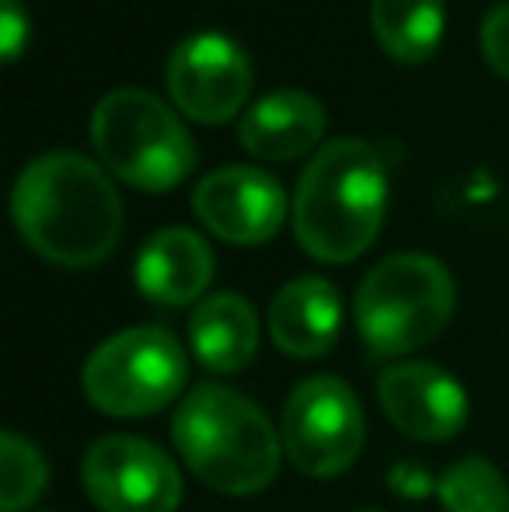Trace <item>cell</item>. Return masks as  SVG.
<instances>
[{
  "label": "cell",
  "mask_w": 509,
  "mask_h": 512,
  "mask_svg": "<svg viewBox=\"0 0 509 512\" xmlns=\"http://www.w3.org/2000/svg\"><path fill=\"white\" fill-rule=\"evenodd\" d=\"M11 213L28 248L67 269L105 262L123 237L112 178L74 150L35 157L14 182Z\"/></svg>",
  "instance_id": "6da1fadb"
},
{
  "label": "cell",
  "mask_w": 509,
  "mask_h": 512,
  "mask_svg": "<svg viewBox=\"0 0 509 512\" xmlns=\"http://www.w3.org/2000/svg\"><path fill=\"white\" fill-rule=\"evenodd\" d=\"M387 171L367 140L342 136L318 150L300 171L293 196V234L318 262H353L381 234Z\"/></svg>",
  "instance_id": "7a4b0ae2"
},
{
  "label": "cell",
  "mask_w": 509,
  "mask_h": 512,
  "mask_svg": "<svg viewBox=\"0 0 509 512\" xmlns=\"http://www.w3.org/2000/svg\"><path fill=\"white\" fill-rule=\"evenodd\" d=\"M175 446L206 488L262 492L279 474V436L255 401L220 384H199L175 411Z\"/></svg>",
  "instance_id": "3957f363"
},
{
  "label": "cell",
  "mask_w": 509,
  "mask_h": 512,
  "mask_svg": "<svg viewBox=\"0 0 509 512\" xmlns=\"http://www.w3.org/2000/svg\"><path fill=\"white\" fill-rule=\"evenodd\" d=\"M454 314V279L433 255L401 251L370 269L356 293V328L374 356L394 359L422 349Z\"/></svg>",
  "instance_id": "277c9868"
},
{
  "label": "cell",
  "mask_w": 509,
  "mask_h": 512,
  "mask_svg": "<svg viewBox=\"0 0 509 512\" xmlns=\"http://www.w3.org/2000/svg\"><path fill=\"white\" fill-rule=\"evenodd\" d=\"M91 140L105 168L140 192H171L199 161L185 122L140 88L112 91L95 105Z\"/></svg>",
  "instance_id": "5b68a950"
},
{
  "label": "cell",
  "mask_w": 509,
  "mask_h": 512,
  "mask_svg": "<svg viewBox=\"0 0 509 512\" xmlns=\"http://www.w3.org/2000/svg\"><path fill=\"white\" fill-rule=\"evenodd\" d=\"M185 380V349L168 328L157 324H140L105 338L81 373L91 405L116 418L154 415L182 394Z\"/></svg>",
  "instance_id": "8992f818"
},
{
  "label": "cell",
  "mask_w": 509,
  "mask_h": 512,
  "mask_svg": "<svg viewBox=\"0 0 509 512\" xmlns=\"http://www.w3.org/2000/svg\"><path fill=\"white\" fill-rule=\"evenodd\" d=\"M286 457L311 478H335L349 471L363 450V408L353 387L339 377H307L293 387L283 408Z\"/></svg>",
  "instance_id": "52a82bcc"
},
{
  "label": "cell",
  "mask_w": 509,
  "mask_h": 512,
  "mask_svg": "<svg viewBox=\"0 0 509 512\" xmlns=\"http://www.w3.org/2000/svg\"><path fill=\"white\" fill-rule=\"evenodd\" d=\"M84 492L102 512H175L182 474L164 450L140 436H105L84 453Z\"/></svg>",
  "instance_id": "ba28073f"
},
{
  "label": "cell",
  "mask_w": 509,
  "mask_h": 512,
  "mask_svg": "<svg viewBox=\"0 0 509 512\" xmlns=\"http://www.w3.org/2000/svg\"><path fill=\"white\" fill-rule=\"evenodd\" d=\"M178 112L206 126L227 122L252 95V63L234 39L217 32L189 35L175 46L164 70Z\"/></svg>",
  "instance_id": "9c48e42d"
},
{
  "label": "cell",
  "mask_w": 509,
  "mask_h": 512,
  "mask_svg": "<svg viewBox=\"0 0 509 512\" xmlns=\"http://www.w3.org/2000/svg\"><path fill=\"white\" fill-rule=\"evenodd\" d=\"M192 209L220 241L245 248L279 234L286 220V196L272 175L248 164H231L196 185Z\"/></svg>",
  "instance_id": "30bf717a"
},
{
  "label": "cell",
  "mask_w": 509,
  "mask_h": 512,
  "mask_svg": "<svg viewBox=\"0 0 509 512\" xmlns=\"http://www.w3.org/2000/svg\"><path fill=\"white\" fill-rule=\"evenodd\" d=\"M381 408L405 436L443 443L468 422V398L447 370L433 363H401L377 380Z\"/></svg>",
  "instance_id": "8fae6325"
},
{
  "label": "cell",
  "mask_w": 509,
  "mask_h": 512,
  "mask_svg": "<svg viewBox=\"0 0 509 512\" xmlns=\"http://www.w3.org/2000/svg\"><path fill=\"white\" fill-rule=\"evenodd\" d=\"M136 290L157 307H185L213 279V251L196 230L164 227L136 255Z\"/></svg>",
  "instance_id": "7c38bea8"
},
{
  "label": "cell",
  "mask_w": 509,
  "mask_h": 512,
  "mask_svg": "<svg viewBox=\"0 0 509 512\" xmlns=\"http://www.w3.org/2000/svg\"><path fill=\"white\" fill-rule=\"evenodd\" d=\"M342 328V300L328 279L300 276L272 297L269 335L276 349L297 359H318L335 345Z\"/></svg>",
  "instance_id": "4fadbf2b"
},
{
  "label": "cell",
  "mask_w": 509,
  "mask_h": 512,
  "mask_svg": "<svg viewBox=\"0 0 509 512\" xmlns=\"http://www.w3.org/2000/svg\"><path fill=\"white\" fill-rule=\"evenodd\" d=\"M325 133V108L307 91H276L248 108L238 126L241 147L262 161H293Z\"/></svg>",
  "instance_id": "5bb4252c"
},
{
  "label": "cell",
  "mask_w": 509,
  "mask_h": 512,
  "mask_svg": "<svg viewBox=\"0 0 509 512\" xmlns=\"http://www.w3.org/2000/svg\"><path fill=\"white\" fill-rule=\"evenodd\" d=\"M196 359L213 373H241L258 349L255 307L238 293H213L189 317Z\"/></svg>",
  "instance_id": "9a60e30c"
},
{
  "label": "cell",
  "mask_w": 509,
  "mask_h": 512,
  "mask_svg": "<svg viewBox=\"0 0 509 512\" xmlns=\"http://www.w3.org/2000/svg\"><path fill=\"white\" fill-rule=\"evenodd\" d=\"M377 42L391 60L422 63L436 53L447 28L443 0H374L370 7Z\"/></svg>",
  "instance_id": "2e32d148"
},
{
  "label": "cell",
  "mask_w": 509,
  "mask_h": 512,
  "mask_svg": "<svg viewBox=\"0 0 509 512\" xmlns=\"http://www.w3.org/2000/svg\"><path fill=\"white\" fill-rule=\"evenodd\" d=\"M443 512H509V485L485 457H464L440 481Z\"/></svg>",
  "instance_id": "e0dca14e"
},
{
  "label": "cell",
  "mask_w": 509,
  "mask_h": 512,
  "mask_svg": "<svg viewBox=\"0 0 509 512\" xmlns=\"http://www.w3.org/2000/svg\"><path fill=\"white\" fill-rule=\"evenodd\" d=\"M46 488V460L18 432L0 436V512L28 509Z\"/></svg>",
  "instance_id": "ac0fdd59"
},
{
  "label": "cell",
  "mask_w": 509,
  "mask_h": 512,
  "mask_svg": "<svg viewBox=\"0 0 509 512\" xmlns=\"http://www.w3.org/2000/svg\"><path fill=\"white\" fill-rule=\"evenodd\" d=\"M482 53H485V60H489V67L509 81V0L499 4L496 11H489V18H485Z\"/></svg>",
  "instance_id": "d6986e66"
},
{
  "label": "cell",
  "mask_w": 509,
  "mask_h": 512,
  "mask_svg": "<svg viewBox=\"0 0 509 512\" xmlns=\"http://www.w3.org/2000/svg\"><path fill=\"white\" fill-rule=\"evenodd\" d=\"M28 11L21 0H4V14H0V56L4 63H14L28 46Z\"/></svg>",
  "instance_id": "ffe728a7"
},
{
  "label": "cell",
  "mask_w": 509,
  "mask_h": 512,
  "mask_svg": "<svg viewBox=\"0 0 509 512\" xmlns=\"http://www.w3.org/2000/svg\"><path fill=\"white\" fill-rule=\"evenodd\" d=\"M356 512H381V509H356Z\"/></svg>",
  "instance_id": "44dd1931"
}]
</instances>
